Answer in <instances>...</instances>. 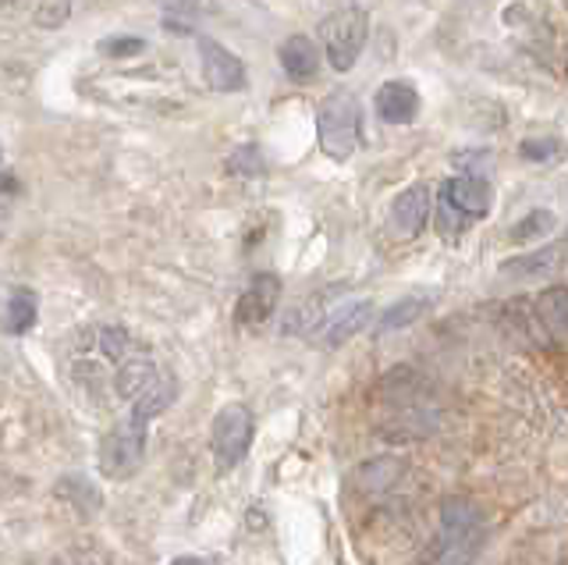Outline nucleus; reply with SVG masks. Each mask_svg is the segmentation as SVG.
Wrapping results in <instances>:
<instances>
[{"mask_svg": "<svg viewBox=\"0 0 568 565\" xmlns=\"http://www.w3.org/2000/svg\"><path fill=\"white\" fill-rule=\"evenodd\" d=\"M97 349H100V356L103 360H111V363H124V360H132L135 352H139V345H135V339L124 327H100L97 331Z\"/></svg>", "mask_w": 568, "mask_h": 565, "instance_id": "19", "label": "nucleus"}, {"mask_svg": "<svg viewBox=\"0 0 568 565\" xmlns=\"http://www.w3.org/2000/svg\"><path fill=\"white\" fill-rule=\"evenodd\" d=\"M156 8H164L171 14H192V11H200L206 8V0H153Z\"/></svg>", "mask_w": 568, "mask_h": 565, "instance_id": "28", "label": "nucleus"}, {"mask_svg": "<svg viewBox=\"0 0 568 565\" xmlns=\"http://www.w3.org/2000/svg\"><path fill=\"white\" fill-rule=\"evenodd\" d=\"M142 452H146V420H139V416L121 420L100 445L103 476H111V481H124V476H132L139 470V463H142Z\"/></svg>", "mask_w": 568, "mask_h": 565, "instance_id": "5", "label": "nucleus"}, {"mask_svg": "<svg viewBox=\"0 0 568 565\" xmlns=\"http://www.w3.org/2000/svg\"><path fill=\"white\" fill-rule=\"evenodd\" d=\"M369 313H373V303L369 299H345V303H337L331 310H324V321L316 324V339L324 342L327 349H337V345H345L348 339H355L366 321H369Z\"/></svg>", "mask_w": 568, "mask_h": 565, "instance_id": "8", "label": "nucleus"}, {"mask_svg": "<svg viewBox=\"0 0 568 565\" xmlns=\"http://www.w3.org/2000/svg\"><path fill=\"white\" fill-rule=\"evenodd\" d=\"M4 192H8V196H11V192H18V182H14L11 171H4Z\"/></svg>", "mask_w": 568, "mask_h": 565, "instance_id": "30", "label": "nucleus"}, {"mask_svg": "<svg viewBox=\"0 0 568 565\" xmlns=\"http://www.w3.org/2000/svg\"><path fill=\"white\" fill-rule=\"evenodd\" d=\"M565 153V143L555 135H529L519 143V157L529 164H550Z\"/></svg>", "mask_w": 568, "mask_h": 565, "instance_id": "23", "label": "nucleus"}, {"mask_svg": "<svg viewBox=\"0 0 568 565\" xmlns=\"http://www.w3.org/2000/svg\"><path fill=\"white\" fill-rule=\"evenodd\" d=\"M58 494L64 502H71V508L82 512V516H93V512L100 508V491L85 481V476H64V481L58 484Z\"/></svg>", "mask_w": 568, "mask_h": 565, "instance_id": "20", "label": "nucleus"}, {"mask_svg": "<svg viewBox=\"0 0 568 565\" xmlns=\"http://www.w3.org/2000/svg\"><path fill=\"white\" fill-rule=\"evenodd\" d=\"M373 111L381 114L387 125H413L419 114V93L408 79H390L384 82L377 97H373Z\"/></svg>", "mask_w": 568, "mask_h": 565, "instance_id": "11", "label": "nucleus"}, {"mask_svg": "<svg viewBox=\"0 0 568 565\" xmlns=\"http://www.w3.org/2000/svg\"><path fill=\"white\" fill-rule=\"evenodd\" d=\"M430 206H434V196H430V185H408L402 189L395 203H390V232L402 235V239H413L423 232L426 218H430Z\"/></svg>", "mask_w": 568, "mask_h": 565, "instance_id": "9", "label": "nucleus"}, {"mask_svg": "<svg viewBox=\"0 0 568 565\" xmlns=\"http://www.w3.org/2000/svg\"><path fill=\"white\" fill-rule=\"evenodd\" d=\"M171 565H213L210 558H195V555H185V558H174Z\"/></svg>", "mask_w": 568, "mask_h": 565, "instance_id": "29", "label": "nucleus"}, {"mask_svg": "<svg viewBox=\"0 0 568 565\" xmlns=\"http://www.w3.org/2000/svg\"><path fill=\"white\" fill-rule=\"evenodd\" d=\"M281 299V278L277 274H256L248 281V289L235 303V321L239 324H266L277 310Z\"/></svg>", "mask_w": 568, "mask_h": 565, "instance_id": "10", "label": "nucleus"}, {"mask_svg": "<svg viewBox=\"0 0 568 565\" xmlns=\"http://www.w3.org/2000/svg\"><path fill=\"white\" fill-rule=\"evenodd\" d=\"M71 14V0H43L40 8H36V26L43 29H61Z\"/></svg>", "mask_w": 568, "mask_h": 565, "instance_id": "26", "label": "nucleus"}, {"mask_svg": "<svg viewBox=\"0 0 568 565\" xmlns=\"http://www.w3.org/2000/svg\"><path fill=\"white\" fill-rule=\"evenodd\" d=\"M248 445H253V413L239 402L224 405L217 420H213V434H210V448H213V458H217V470L221 473L235 470L245 458Z\"/></svg>", "mask_w": 568, "mask_h": 565, "instance_id": "6", "label": "nucleus"}, {"mask_svg": "<svg viewBox=\"0 0 568 565\" xmlns=\"http://www.w3.org/2000/svg\"><path fill=\"white\" fill-rule=\"evenodd\" d=\"M4 4H14V0H4Z\"/></svg>", "mask_w": 568, "mask_h": 565, "instance_id": "31", "label": "nucleus"}, {"mask_svg": "<svg viewBox=\"0 0 568 565\" xmlns=\"http://www.w3.org/2000/svg\"><path fill=\"white\" fill-rule=\"evenodd\" d=\"M174 398H178V381H174V374H160V381L132 405V416H139V420H146V423H150L153 416L164 413Z\"/></svg>", "mask_w": 568, "mask_h": 565, "instance_id": "17", "label": "nucleus"}, {"mask_svg": "<svg viewBox=\"0 0 568 565\" xmlns=\"http://www.w3.org/2000/svg\"><path fill=\"white\" fill-rule=\"evenodd\" d=\"M565 263V245H544L537 253H526V256H511L501 263V274L515 278V281H537V278H550L558 274Z\"/></svg>", "mask_w": 568, "mask_h": 565, "instance_id": "13", "label": "nucleus"}, {"mask_svg": "<svg viewBox=\"0 0 568 565\" xmlns=\"http://www.w3.org/2000/svg\"><path fill=\"white\" fill-rule=\"evenodd\" d=\"M402 470L405 463H398V458H373V463L355 473V484H359V491H384L398 481Z\"/></svg>", "mask_w": 568, "mask_h": 565, "instance_id": "18", "label": "nucleus"}, {"mask_svg": "<svg viewBox=\"0 0 568 565\" xmlns=\"http://www.w3.org/2000/svg\"><path fill=\"white\" fill-rule=\"evenodd\" d=\"M227 171L242 174V179H260V174L266 171V161H263L260 147H239L235 153L227 157Z\"/></svg>", "mask_w": 568, "mask_h": 565, "instance_id": "24", "label": "nucleus"}, {"mask_svg": "<svg viewBox=\"0 0 568 565\" xmlns=\"http://www.w3.org/2000/svg\"><path fill=\"white\" fill-rule=\"evenodd\" d=\"M320 37H324V54L334 72H352L369 37V14L363 8L334 11L320 26Z\"/></svg>", "mask_w": 568, "mask_h": 565, "instance_id": "4", "label": "nucleus"}, {"mask_svg": "<svg viewBox=\"0 0 568 565\" xmlns=\"http://www.w3.org/2000/svg\"><path fill=\"white\" fill-rule=\"evenodd\" d=\"M61 565H111V558L97 544H79L68 555H61Z\"/></svg>", "mask_w": 568, "mask_h": 565, "instance_id": "27", "label": "nucleus"}, {"mask_svg": "<svg viewBox=\"0 0 568 565\" xmlns=\"http://www.w3.org/2000/svg\"><path fill=\"white\" fill-rule=\"evenodd\" d=\"M36 316H40V299H36L32 289H14L8 295V306H4V331L8 334H26L32 331Z\"/></svg>", "mask_w": 568, "mask_h": 565, "instance_id": "16", "label": "nucleus"}, {"mask_svg": "<svg viewBox=\"0 0 568 565\" xmlns=\"http://www.w3.org/2000/svg\"><path fill=\"white\" fill-rule=\"evenodd\" d=\"M434 565H473L484 547L479 508L469 498H448L440 505V529L434 541Z\"/></svg>", "mask_w": 568, "mask_h": 565, "instance_id": "1", "label": "nucleus"}, {"mask_svg": "<svg viewBox=\"0 0 568 565\" xmlns=\"http://www.w3.org/2000/svg\"><path fill=\"white\" fill-rule=\"evenodd\" d=\"M160 381V374H156V363L150 360V352H135L132 360H124L121 366H118V374H114V387H118V395L124 398V402H139L142 395L150 392V387Z\"/></svg>", "mask_w": 568, "mask_h": 565, "instance_id": "12", "label": "nucleus"}, {"mask_svg": "<svg viewBox=\"0 0 568 565\" xmlns=\"http://www.w3.org/2000/svg\"><path fill=\"white\" fill-rule=\"evenodd\" d=\"M532 313L540 316V324H544V331H547V339L568 342V289H565V285L540 292V295H537V303H532Z\"/></svg>", "mask_w": 568, "mask_h": 565, "instance_id": "15", "label": "nucleus"}, {"mask_svg": "<svg viewBox=\"0 0 568 565\" xmlns=\"http://www.w3.org/2000/svg\"><path fill=\"white\" fill-rule=\"evenodd\" d=\"M547 232H555V214H550V210H529L519 224H511L508 242L523 245V242H532V239H544Z\"/></svg>", "mask_w": 568, "mask_h": 565, "instance_id": "22", "label": "nucleus"}, {"mask_svg": "<svg viewBox=\"0 0 568 565\" xmlns=\"http://www.w3.org/2000/svg\"><path fill=\"white\" fill-rule=\"evenodd\" d=\"M195 50H200V64H203V79L213 93H242L245 90V64L239 54L210 37H195Z\"/></svg>", "mask_w": 568, "mask_h": 565, "instance_id": "7", "label": "nucleus"}, {"mask_svg": "<svg viewBox=\"0 0 568 565\" xmlns=\"http://www.w3.org/2000/svg\"><path fill=\"white\" fill-rule=\"evenodd\" d=\"M316 132H320V150H324L331 161H348L363 135V103L348 90L324 97V103H320V111H316Z\"/></svg>", "mask_w": 568, "mask_h": 565, "instance_id": "2", "label": "nucleus"}, {"mask_svg": "<svg viewBox=\"0 0 568 565\" xmlns=\"http://www.w3.org/2000/svg\"><path fill=\"white\" fill-rule=\"evenodd\" d=\"M97 50H100L103 58H118V61H124V58L142 54V50H146V40H139V37H106V40L97 43Z\"/></svg>", "mask_w": 568, "mask_h": 565, "instance_id": "25", "label": "nucleus"}, {"mask_svg": "<svg viewBox=\"0 0 568 565\" xmlns=\"http://www.w3.org/2000/svg\"><path fill=\"white\" fill-rule=\"evenodd\" d=\"M494 206V189L487 179H476V174H458V179L444 182L440 189V232L444 235H458L466 232L469 221L487 218Z\"/></svg>", "mask_w": 568, "mask_h": 565, "instance_id": "3", "label": "nucleus"}, {"mask_svg": "<svg viewBox=\"0 0 568 565\" xmlns=\"http://www.w3.org/2000/svg\"><path fill=\"white\" fill-rule=\"evenodd\" d=\"M426 306H430V299H423V295H405V299H398V303L381 316V321H377V331H398V327H408V324L416 321V316H423Z\"/></svg>", "mask_w": 568, "mask_h": 565, "instance_id": "21", "label": "nucleus"}, {"mask_svg": "<svg viewBox=\"0 0 568 565\" xmlns=\"http://www.w3.org/2000/svg\"><path fill=\"white\" fill-rule=\"evenodd\" d=\"M277 58L292 82H310L320 72V47L310 37H288L281 43Z\"/></svg>", "mask_w": 568, "mask_h": 565, "instance_id": "14", "label": "nucleus"}]
</instances>
